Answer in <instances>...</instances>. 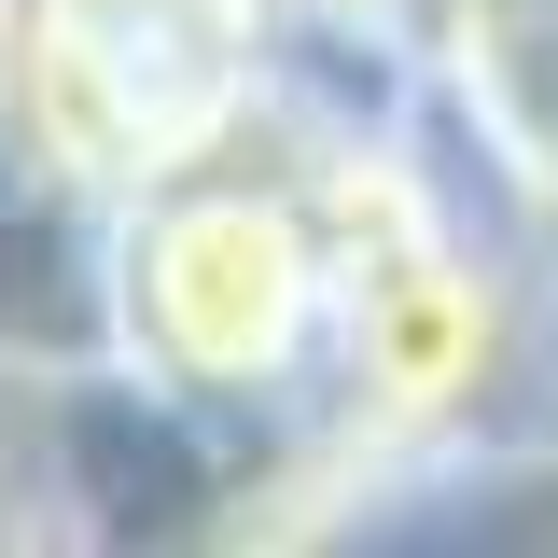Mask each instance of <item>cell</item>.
<instances>
[{
  "label": "cell",
  "mask_w": 558,
  "mask_h": 558,
  "mask_svg": "<svg viewBox=\"0 0 558 558\" xmlns=\"http://www.w3.org/2000/svg\"><path fill=\"white\" fill-rule=\"evenodd\" d=\"M336 238L279 126L112 209V377L154 405H293L336 391Z\"/></svg>",
  "instance_id": "cell-1"
},
{
  "label": "cell",
  "mask_w": 558,
  "mask_h": 558,
  "mask_svg": "<svg viewBox=\"0 0 558 558\" xmlns=\"http://www.w3.org/2000/svg\"><path fill=\"white\" fill-rule=\"evenodd\" d=\"M279 14L293 0H14L0 112L126 209L279 126Z\"/></svg>",
  "instance_id": "cell-2"
},
{
  "label": "cell",
  "mask_w": 558,
  "mask_h": 558,
  "mask_svg": "<svg viewBox=\"0 0 558 558\" xmlns=\"http://www.w3.org/2000/svg\"><path fill=\"white\" fill-rule=\"evenodd\" d=\"M307 28H377V43H405V0H293Z\"/></svg>",
  "instance_id": "cell-3"
}]
</instances>
